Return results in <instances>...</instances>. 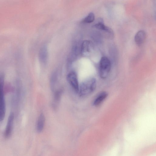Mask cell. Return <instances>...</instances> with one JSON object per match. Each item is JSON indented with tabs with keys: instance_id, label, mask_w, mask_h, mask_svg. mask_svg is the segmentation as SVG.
<instances>
[{
	"instance_id": "11",
	"label": "cell",
	"mask_w": 156,
	"mask_h": 156,
	"mask_svg": "<svg viewBox=\"0 0 156 156\" xmlns=\"http://www.w3.org/2000/svg\"><path fill=\"white\" fill-rule=\"evenodd\" d=\"M62 93V91L61 90H58L55 92L53 105L54 108H56L57 105L59 103Z\"/></svg>"
},
{
	"instance_id": "5",
	"label": "cell",
	"mask_w": 156,
	"mask_h": 156,
	"mask_svg": "<svg viewBox=\"0 0 156 156\" xmlns=\"http://www.w3.org/2000/svg\"><path fill=\"white\" fill-rule=\"evenodd\" d=\"M94 50V46L92 42L88 40L84 41L81 44L80 52L82 54L88 56Z\"/></svg>"
},
{
	"instance_id": "7",
	"label": "cell",
	"mask_w": 156,
	"mask_h": 156,
	"mask_svg": "<svg viewBox=\"0 0 156 156\" xmlns=\"http://www.w3.org/2000/svg\"><path fill=\"white\" fill-rule=\"evenodd\" d=\"M146 38V34L145 31L141 30L136 34L134 37L135 41L137 45L140 46L144 42Z\"/></svg>"
},
{
	"instance_id": "13",
	"label": "cell",
	"mask_w": 156,
	"mask_h": 156,
	"mask_svg": "<svg viewBox=\"0 0 156 156\" xmlns=\"http://www.w3.org/2000/svg\"><path fill=\"white\" fill-rule=\"evenodd\" d=\"M57 75L56 72H54L52 74L50 80V86L51 89L53 90L57 80Z\"/></svg>"
},
{
	"instance_id": "8",
	"label": "cell",
	"mask_w": 156,
	"mask_h": 156,
	"mask_svg": "<svg viewBox=\"0 0 156 156\" xmlns=\"http://www.w3.org/2000/svg\"><path fill=\"white\" fill-rule=\"evenodd\" d=\"M48 57V51L47 47L43 46L40 49L39 52V58L40 61L43 64L47 62Z\"/></svg>"
},
{
	"instance_id": "10",
	"label": "cell",
	"mask_w": 156,
	"mask_h": 156,
	"mask_svg": "<svg viewBox=\"0 0 156 156\" xmlns=\"http://www.w3.org/2000/svg\"><path fill=\"white\" fill-rule=\"evenodd\" d=\"M45 118L44 114L41 113L38 118L37 123V130L39 133L43 130L44 126Z\"/></svg>"
},
{
	"instance_id": "4",
	"label": "cell",
	"mask_w": 156,
	"mask_h": 156,
	"mask_svg": "<svg viewBox=\"0 0 156 156\" xmlns=\"http://www.w3.org/2000/svg\"><path fill=\"white\" fill-rule=\"evenodd\" d=\"M67 81L73 88L76 93H78L79 90V85L76 73L71 71L67 76Z\"/></svg>"
},
{
	"instance_id": "12",
	"label": "cell",
	"mask_w": 156,
	"mask_h": 156,
	"mask_svg": "<svg viewBox=\"0 0 156 156\" xmlns=\"http://www.w3.org/2000/svg\"><path fill=\"white\" fill-rule=\"evenodd\" d=\"M95 19V15L92 12L89 13L85 17L83 18L81 21V22L83 23H90L93 22Z\"/></svg>"
},
{
	"instance_id": "6",
	"label": "cell",
	"mask_w": 156,
	"mask_h": 156,
	"mask_svg": "<svg viewBox=\"0 0 156 156\" xmlns=\"http://www.w3.org/2000/svg\"><path fill=\"white\" fill-rule=\"evenodd\" d=\"M14 114L13 113H10L9 116L5 130L4 133V136L6 138H9L11 135L13 125Z\"/></svg>"
},
{
	"instance_id": "1",
	"label": "cell",
	"mask_w": 156,
	"mask_h": 156,
	"mask_svg": "<svg viewBox=\"0 0 156 156\" xmlns=\"http://www.w3.org/2000/svg\"><path fill=\"white\" fill-rule=\"evenodd\" d=\"M97 86L96 79L90 78L82 82L79 87L78 93L82 97L87 96L95 90Z\"/></svg>"
},
{
	"instance_id": "3",
	"label": "cell",
	"mask_w": 156,
	"mask_h": 156,
	"mask_svg": "<svg viewBox=\"0 0 156 156\" xmlns=\"http://www.w3.org/2000/svg\"><path fill=\"white\" fill-rule=\"evenodd\" d=\"M4 78L0 75V121L3 120L5 113V105L4 92Z\"/></svg>"
},
{
	"instance_id": "2",
	"label": "cell",
	"mask_w": 156,
	"mask_h": 156,
	"mask_svg": "<svg viewBox=\"0 0 156 156\" xmlns=\"http://www.w3.org/2000/svg\"><path fill=\"white\" fill-rule=\"evenodd\" d=\"M111 68V62L109 59L106 56L101 58L99 64L100 76L105 79L108 76Z\"/></svg>"
},
{
	"instance_id": "9",
	"label": "cell",
	"mask_w": 156,
	"mask_h": 156,
	"mask_svg": "<svg viewBox=\"0 0 156 156\" xmlns=\"http://www.w3.org/2000/svg\"><path fill=\"white\" fill-rule=\"evenodd\" d=\"M108 95V93L106 91L101 92L94 99L93 105L95 106L100 105L105 99Z\"/></svg>"
}]
</instances>
